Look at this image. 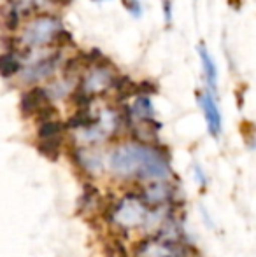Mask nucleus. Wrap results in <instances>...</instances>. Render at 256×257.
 <instances>
[{"label":"nucleus","mask_w":256,"mask_h":257,"mask_svg":"<svg viewBox=\"0 0 256 257\" xmlns=\"http://www.w3.org/2000/svg\"><path fill=\"white\" fill-rule=\"evenodd\" d=\"M109 168L116 177L121 179L142 180H167L170 177V165L163 151L149 144H123L118 146L109 156Z\"/></svg>","instance_id":"obj_1"},{"label":"nucleus","mask_w":256,"mask_h":257,"mask_svg":"<svg viewBox=\"0 0 256 257\" xmlns=\"http://www.w3.org/2000/svg\"><path fill=\"white\" fill-rule=\"evenodd\" d=\"M151 210L149 205L142 200L140 194H127L118 200L109 212V220L121 229L147 226L149 224Z\"/></svg>","instance_id":"obj_2"},{"label":"nucleus","mask_w":256,"mask_h":257,"mask_svg":"<svg viewBox=\"0 0 256 257\" xmlns=\"http://www.w3.org/2000/svg\"><path fill=\"white\" fill-rule=\"evenodd\" d=\"M62 25L56 16L51 14H39L30 20L21 32L20 42L25 48H44L58 39Z\"/></svg>","instance_id":"obj_3"},{"label":"nucleus","mask_w":256,"mask_h":257,"mask_svg":"<svg viewBox=\"0 0 256 257\" xmlns=\"http://www.w3.org/2000/svg\"><path fill=\"white\" fill-rule=\"evenodd\" d=\"M137 257H186L188 247L186 243H172L160 238H146L137 245Z\"/></svg>","instance_id":"obj_4"},{"label":"nucleus","mask_w":256,"mask_h":257,"mask_svg":"<svg viewBox=\"0 0 256 257\" xmlns=\"http://www.w3.org/2000/svg\"><path fill=\"white\" fill-rule=\"evenodd\" d=\"M113 84H114V75H113V72H111V68L95 65V67L90 68L84 77H82L81 93H84V95H88V96L100 95V93L107 91Z\"/></svg>","instance_id":"obj_5"},{"label":"nucleus","mask_w":256,"mask_h":257,"mask_svg":"<svg viewBox=\"0 0 256 257\" xmlns=\"http://www.w3.org/2000/svg\"><path fill=\"white\" fill-rule=\"evenodd\" d=\"M140 196L149 206H167L172 203L174 198V187L170 184L163 182V180H156V182H149L142 187Z\"/></svg>","instance_id":"obj_6"},{"label":"nucleus","mask_w":256,"mask_h":257,"mask_svg":"<svg viewBox=\"0 0 256 257\" xmlns=\"http://www.w3.org/2000/svg\"><path fill=\"white\" fill-rule=\"evenodd\" d=\"M198 103H200L202 112H204V117H205V122H207L209 133L218 139V137L221 135L223 121H221V112H219L214 96L211 95V91L198 93Z\"/></svg>","instance_id":"obj_7"},{"label":"nucleus","mask_w":256,"mask_h":257,"mask_svg":"<svg viewBox=\"0 0 256 257\" xmlns=\"http://www.w3.org/2000/svg\"><path fill=\"white\" fill-rule=\"evenodd\" d=\"M56 65H58V56H46L42 60L35 61V63L28 65L21 70V81L23 82H37L44 81V79L51 77L56 70Z\"/></svg>","instance_id":"obj_8"},{"label":"nucleus","mask_w":256,"mask_h":257,"mask_svg":"<svg viewBox=\"0 0 256 257\" xmlns=\"http://www.w3.org/2000/svg\"><path fill=\"white\" fill-rule=\"evenodd\" d=\"M74 163L88 175H97L104 168V158L100 153H97L92 147H77L72 151Z\"/></svg>","instance_id":"obj_9"},{"label":"nucleus","mask_w":256,"mask_h":257,"mask_svg":"<svg viewBox=\"0 0 256 257\" xmlns=\"http://www.w3.org/2000/svg\"><path fill=\"white\" fill-rule=\"evenodd\" d=\"M48 102H49V96H48V93H46V89L34 88L21 96V110L28 115L41 114L44 108L49 107Z\"/></svg>","instance_id":"obj_10"},{"label":"nucleus","mask_w":256,"mask_h":257,"mask_svg":"<svg viewBox=\"0 0 256 257\" xmlns=\"http://www.w3.org/2000/svg\"><path fill=\"white\" fill-rule=\"evenodd\" d=\"M198 54H200V61H202V68H204L205 81H207L209 88L214 91L216 82H218V68H216L214 60H212V56L209 54V51L205 49L204 44L198 46Z\"/></svg>","instance_id":"obj_11"},{"label":"nucleus","mask_w":256,"mask_h":257,"mask_svg":"<svg viewBox=\"0 0 256 257\" xmlns=\"http://www.w3.org/2000/svg\"><path fill=\"white\" fill-rule=\"evenodd\" d=\"M63 133L62 122L55 121V119H49V121L41 122L39 126V139L41 140H60Z\"/></svg>","instance_id":"obj_12"},{"label":"nucleus","mask_w":256,"mask_h":257,"mask_svg":"<svg viewBox=\"0 0 256 257\" xmlns=\"http://www.w3.org/2000/svg\"><path fill=\"white\" fill-rule=\"evenodd\" d=\"M23 70L20 65V61L14 58V54L11 53H4L2 54V75L4 77H9V75L16 74V72Z\"/></svg>","instance_id":"obj_13"},{"label":"nucleus","mask_w":256,"mask_h":257,"mask_svg":"<svg viewBox=\"0 0 256 257\" xmlns=\"http://www.w3.org/2000/svg\"><path fill=\"white\" fill-rule=\"evenodd\" d=\"M60 142H62V139L60 140H41L39 151H41V154H44L46 158L56 159L60 154Z\"/></svg>","instance_id":"obj_14"},{"label":"nucleus","mask_w":256,"mask_h":257,"mask_svg":"<svg viewBox=\"0 0 256 257\" xmlns=\"http://www.w3.org/2000/svg\"><path fill=\"white\" fill-rule=\"evenodd\" d=\"M125 7L133 14V16H140L142 14V6H140L139 0H125Z\"/></svg>","instance_id":"obj_15"},{"label":"nucleus","mask_w":256,"mask_h":257,"mask_svg":"<svg viewBox=\"0 0 256 257\" xmlns=\"http://www.w3.org/2000/svg\"><path fill=\"white\" fill-rule=\"evenodd\" d=\"M193 175H195V180H197V182L200 184L202 187L207 186V175H205L204 170H202L200 166H195V168H193Z\"/></svg>","instance_id":"obj_16"},{"label":"nucleus","mask_w":256,"mask_h":257,"mask_svg":"<svg viewBox=\"0 0 256 257\" xmlns=\"http://www.w3.org/2000/svg\"><path fill=\"white\" fill-rule=\"evenodd\" d=\"M100 2H102V0H100Z\"/></svg>","instance_id":"obj_17"}]
</instances>
